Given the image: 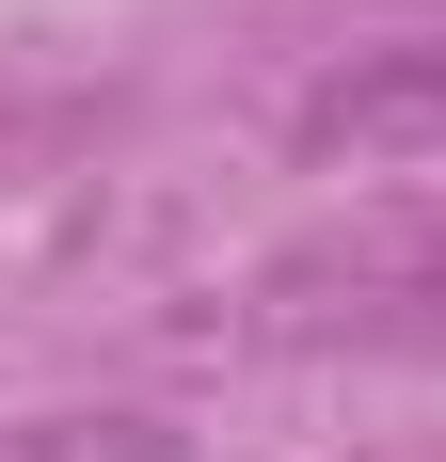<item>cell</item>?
I'll return each mask as SVG.
<instances>
[{"label":"cell","mask_w":446,"mask_h":462,"mask_svg":"<svg viewBox=\"0 0 446 462\" xmlns=\"http://www.w3.org/2000/svg\"><path fill=\"white\" fill-rule=\"evenodd\" d=\"M303 143H319V160H399V143H446V32L335 64V80L303 96Z\"/></svg>","instance_id":"6da1fadb"},{"label":"cell","mask_w":446,"mask_h":462,"mask_svg":"<svg viewBox=\"0 0 446 462\" xmlns=\"http://www.w3.org/2000/svg\"><path fill=\"white\" fill-rule=\"evenodd\" d=\"M0 462H176V430L160 415H33V430H0Z\"/></svg>","instance_id":"7a4b0ae2"}]
</instances>
